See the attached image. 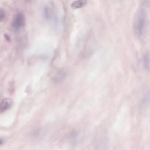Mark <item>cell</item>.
Returning <instances> with one entry per match:
<instances>
[{
  "instance_id": "cell-3",
  "label": "cell",
  "mask_w": 150,
  "mask_h": 150,
  "mask_svg": "<svg viewBox=\"0 0 150 150\" xmlns=\"http://www.w3.org/2000/svg\"><path fill=\"white\" fill-rule=\"evenodd\" d=\"M12 104V100L9 98L4 99L0 105V111H4L9 109Z\"/></svg>"
},
{
  "instance_id": "cell-2",
  "label": "cell",
  "mask_w": 150,
  "mask_h": 150,
  "mask_svg": "<svg viewBox=\"0 0 150 150\" xmlns=\"http://www.w3.org/2000/svg\"><path fill=\"white\" fill-rule=\"evenodd\" d=\"M25 23V18L23 14L20 12L16 14L14 18L12 25L16 29L24 26Z\"/></svg>"
},
{
  "instance_id": "cell-5",
  "label": "cell",
  "mask_w": 150,
  "mask_h": 150,
  "mask_svg": "<svg viewBox=\"0 0 150 150\" xmlns=\"http://www.w3.org/2000/svg\"><path fill=\"white\" fill-rule=\"evenodd\" d=\"M149 55L147 53L145 55L143 59L144 65L145 68L147 69H149L150 65Z\"/></svg>"
},
{
  "instance_id": "cell-6",
  "label": "cell",
  "mask_w": 150,
  "mask_h": 150,
  "mask_svg": "<svg viewBox=\"0 0 150 150\" xmlns=\"http://www.w3.org/2000/svg\"><path fill=\"white\" fill-rule=\"evenodd\" d=\"M4 18V13L2 10L0 9V22L3 21Z\"/></svg>"
},
{
  "instance_id": "cell-7",
  "label": "cell",
  "mask_w": 150,
  "mask_h": 150,
  "mask_svg": "<svg viewBox=\"0 0 150 150\" xmlns=\"http://www.w3.org/2000/svg\"><path fill=\"white\" fill-rule=\"evenodd\" d=\"M5 38L8 41H9L10 40V39L9 36L7 34H5Z\"/></svg>"
},
{
  "instance_id": "cell-1",
  "label": "cell",
  "mask_w": 150,
  "mask_h": 150,
  "mask_svg": "<svg viewBox=\"0 0 150 150\" xmlns=\"http://www.w3.org/2000/svg\"><path fill=\"white\" fill-rule=\"evenodd\" d=\"M146 15L143 9H139L135 16L134 21V27L135 32L140 36L142 35L145 27Z\"/></svg>"
},
{
  "instance_id": "cell-8",
  "label": "cell",
  "mask_w": 150,
  "mask_h": 150,
  "mask_svg": "<svg viewBox=\"0 0 150 150\" xmlns=\"http://www.w3.org/2000/svg\"><path fill=\"white\" fill-rule=\"evenodd\" d=\"M3 143V141L1 140L0 139V145H1Z\"/></svg>"
},
{
  "instance_id": "cell-4",
  "label": "cell",
  "mask_w": 150,
  "mask_h": 150,
  "mask_svg": "<svg viewBox=\"0 0 150 150\" xmlns=\"http://www.w3.org/2000/svg\"><path fill=\"white\" fill-rule=\"evenodd\" d=\"M86 3V0H78L73 2L71 6L74 9H77L84 7Z\"/></svg>"
}]
</instances>
